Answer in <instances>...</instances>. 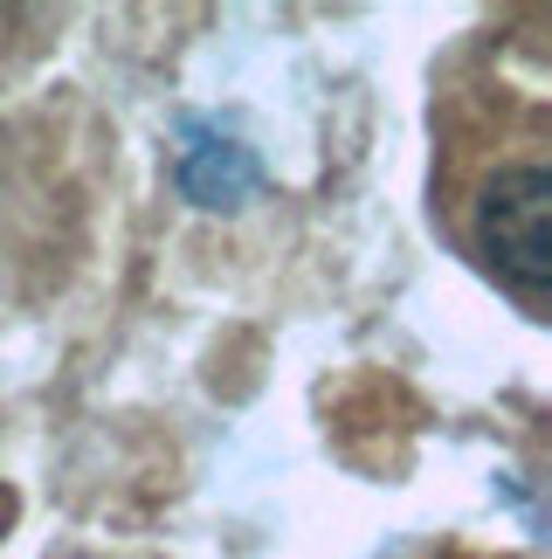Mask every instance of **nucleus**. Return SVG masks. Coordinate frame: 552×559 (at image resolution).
Instances as JSON below:
<instances>
[{"label": "nucleus", "mask_w": 552, "mask_h": 559, "mask_svg": "<svg viewBox=\"0 0 552 559\" xmlns=\"http://www.w3.org/2000/svg\"><path fill=\"white\" fill-rule=\"evenodd\" d=\"M477 242L491 270L518 290H545L552 276V174L545 166H504L477 201Z\"/></svg>", "instance_id": "obj_1"}]
</instances>
